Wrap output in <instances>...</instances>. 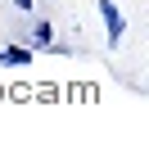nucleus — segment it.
<instances>
[{"label": "nucleus", "instance_id": "f257e3e1", "mask_svg": "<svg viewBox=\"0 0 149 149\" xmlns=\"http://www.w3.org/2000/svg\"><path fill=\"white\" fill-rule=\"evenodd\" d=\"M100 5V18H104V36H109V45L118 50L122 45V32H127V14L113 5V0H95Z\"/></svg>", "mask_w": 149, "mask_h": 149}, {"label": "nucleus", "instance_id": "f03ea898", "mask_svg": "<svg viewBox=\"0 0 149 149\" xmlns=\"http://www.w3.org/2000/svg\"><path fill=\"white\" fill-rule=\"evenodd\" d=\"M23 36H27V45H32V50H41V54L54 45V27H50V18H32L27 27H23Z\"/></svg>", "mask_w": 149, "mask_h": 149}, {"label": "nucleus", "instance_id": "7ed1b4c3", "mask_svg": "<svg viewBox=\"0 0 149 149\" xmlns=\"http://www.w3.org/2000/svg\"><path fill=\"white\" fill-rule=\"evenodd\" d=\"M32 54H36L32 45L14 41V45H5V50H0V63H5V68H27V63H32Z\"/></svg>", "mask_w": 149, "mask_h": 149}, {"label": "nucleus", "instance_id": "20e7f679", "mask_svg": "<svg viewBox=\"0 0 149 149\" xmlns=\"http://www.w3.org/2000/svg\"><path fill=\"white\" fill-rule=\"evenodd\" d=\"M14 9H23V14H32V0H14Z\"/></svg>", "mask_w": 149, "mask_h": 149}]
</instances>
